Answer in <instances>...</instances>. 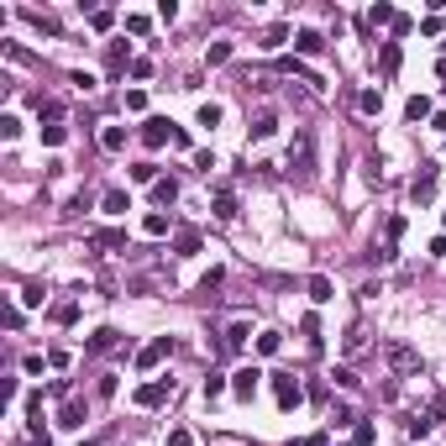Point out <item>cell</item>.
Segmentation results:
<instances>
[{
	"label": "cell",
	"mask_w": 446,
	"mask_h": 446,
	"mask_svg": "<svg viewBox=\"0 0 446 446\" xmlns=\"http://www.w3.org/2000/svg\"><path fill=\"white\" fill-rule=\"evenodd\" d=\"M357 110H363V116H378V110H383V90H363L357 94Z\"/></svg>",
	"instance_id": "obj_19"
},
{
	"label": "cell",
	"mask_w": 446,
	"mask_h": 446,
	"mask_svg": "<svg viewBox=\"0 0 446 446\" xmlns=\"http://www.w3.org/2000/svg\"><path fill=\"white\" fill-rule=\"evenodd\" d=\"M305 289H310V299H315V305H326V299H336V289H331V279H320V273H315V279L305 283Z\"/></svg>",
	"instance_id": "obj_21"
},
{
	"label": "cell",
	"mask_w": 446,
	"mask_h": 446,
	"mask_svg": "<svg viewBox=\"0 0 446 446\" xmlns=\"http://www.w3.org/2000/svg\"><path fill=\"white\" fill-rule=\"evenodd\" d=\"M63 137H69V131H63V126H42V142H47V147H58Z\"/></svg>",
	"instance_id": "obj_38"
},
{
	"label": "cell",
	"mask_w": 446,
	"mask_h": 446,
	"mask_svg": "<svg viewBox=\"0 0 446 446\" xmlns=\"http://www.w3.org/2000/svg\"><path fill=\"white\" fill-rule=\"evenodd\" d=\"M294 47H299V53H310V58H315L320 47H326V37H320V32H310V26H299V32H294Z\"/></svg>",
	"instance_id": "obj_16"
},
{
	"label": "cell",
	"mask_w": 446,
	"mask_h": 446,
	"mask_svg": "<svg viewBox=\"0 0 446 446\" xmlns=\"http://www.w3.org/2000/svg\"><path fill=\"white\" fill-rule=\"evenodd\" d=\"M399 58H404V53H399V42H388L383 53H378V63H383V74H394V69H399Z\"/></svg>",
	"instance_id": "obj_29"
},
{
	"label": "cell",
	"mask_w": 446,
	"mask_h": 446,
	"mask_svg": "<svg viewBox=\"0 0 446 446\" xmlns=\"http://www.w3.org/2000/svg\"><path fill=\"white\" fill-rule=\"evenodd\" d=\"M273 131H279V116H273V110H263V116L252 121V137H258V142H268Z\"/></svg>",
	"instance_id": "obj_23"
},
{
	"label": "cell",
	"mask_w": 446,
	"mask_h": 446,
	"mask_svg": "<svg viewBox=\"0 0 446 446\" xmlns=\"http://www.w3.org/2000/svg\"><path fill=\"white\" fill-rule=\"evenodd\" d=\"M331 378H336L341 388H357V373H352V367H336V373H331Z\"/></svg>",
	"instance_id": "obj_40"
},
{
	"label": "cell",
	"mask_w": 446,
	"mask_h": 446,
	"mask_svg": "<svg viewBox=\"0 0 446 446\" xmlns=\"http://www.w3.org/2000/svg\"><path fill=\"white\" fill-rule=\"evenodd\" d=\"M116 347H121V331L116 326H100L90 341H84V352H94V357H100V352H116Z\"/></svg>",
	"instance_id": "obj_5"
},
{
	"label": "cell",
	"mask_w": 446,
	"mask_h": 446,
	"mask_svg": "<svg viewBox=\"0 0 446 446\" xmlns=\"http://www.w3.org/2000/svg\"><path fill=\"white\" fill-rule=\"evenodd\" d=\"M195 126H210V131H215V126H221V106H215V100H205V106L195 110Z\"/></svg>",
	"instance_id": "obj_20"
},
{
	"label": "cell",
	"mask_w": 446,
	"mask_h": 446,
	"mask_svg": "<svg viewBox=\"0 0 446 446\" xmlns=\"http://www.w3.org/2000/svg\"><path fill=\"white\" fill-rule=\"evenodd\" d=\"M258 367H236V373H231V388H236V394H242V399H252V394H258Z\"/></svg>",
	"instance_id": "obj_7"
},
{
	"label": "cell",
	"mask_w": 446,
	"mask_h": 446,
	"mask_svg": "<svg viewBox=\"0 0 446 446\" xmlns=\"http://www.w3.org/2000/svg\"><path fill=\"white\" fill-rule=\"evenodd\" d=\"M221 394H226V378L210 373V378H205V399H221Z\"/></svg>",
	"instance_id": "obj_33"
},
{
	"label": "cell",
	"mask_w": 446,
	"mask_h": 446,
	"mask_svg": "<svg viewBox=\"0 0 446 446\" xmlns=\"http://www.w3.org/2000/svg\"><path fill=\"white\" fill-rule=\"evenodd\" d=\"M352 446H373V425H367V420L352 431Z\"/></svg>",
	"instance_id": "obj_35"
},
{
	"label": "cell",
	"mask_w": 446,
	"mask_h": 446,
	"mask_svg": "<svg viewBox=\"0 0 446 446\" xmlns=\"http://www.w3.org/2000/svg\"><path fill=\"white\" fill-rule=\"evenodd\" d=\"M100 147H106V153H121V147H126V126H100Z\"/></svg>",
	"instance_id": "obj_18"
},
{
	"label": "cell",
	"mask_w": 446,
	"mask_h": 446,
	"mask_svg": "<svg viewBox=\"0 0 446 446\" xmlns=\"http://www.w3.org/2000/svg\"><path fill=\"white\" fill-rule=\"evenodd\" d=\"M215 215H221V221H236V215H242V205H236V195H231V189H215Z\"/></svg>",
	"instance_id": "obj_12"
},
{
	"label": "cell",
	"mask_w": 446,
	"mask_h": 446,
	"mask_svg": "<svg viewBox=\"0 0 446 446\" xmlns=\"http://www.w3.org/2000/svg\"><path fill=\"white\" fill-rule=\"evenodd\" d=\"M168 137H174V131H168V121H163V116H153V121H142V142H147V147H163Z\"/></svg>",
	"instance_id": "obj_9"
},
{
	"label": "cell",
	"mask_w": 446,
	"mask_h": 446,
	"mask_svg": "<svg viewBox=\"0 0 446 446\" xmlns=\"http://www.w3.org/2000/svg\"><path fill=\"white\" fill-rule=\"evenodd\" d=\"M90 247H100V252H126V231H94Z\"/></svg>",
	"instance_id": "obj_13"
},
{
	"label": "cell",
	"mask_w": 446,
	"mask_h": 446,
	"mask_svg": "<svg viewBox=\"0 0 446 446\" xmlns=\"http://www.w3.org/2000/svg\"><path fill=\"white\" fill-rule=\"evenodd\" d=\"M53 320H58V326H74V320H79V299H58V305H53Z\"/></svg>",
	"instance_id": "obj_22"
},
{
	"label": "cell",
	"mask_w": 446,
	"mask_h": 446,
	"mask_svg": "<svg viewBox=\"0 0 446 446\" xmlns=\"http://www.w3.org/2000/svg\"><path fill=\"white\" fill-rule=\"evenodd\" d=\"M179 200V184H174V179H158V184H153V205H174Z\"/></svg>",
	"instance_id": "obj_24"
},
{
	"label": "cell",
	"mask_w": 446,
	"mask_h": 446,
	"mask_svg": "<svg viewBox=\"0 0 446 446\" xmlns=\"http://www.w3.org/2000/svg\"><path fill=\"white\" fill-rule=\"evenodd\" d=\"M289 174H299V179L315 174V142H310V131H294V142H289Z\"/></svg>",
	"instance_id": "obj_1"
},
{
	"label": "cell",
	"mask_w": 446,
	"mask_h": 446,
	"mask_svg": "<svg viewBox=\"0 0 446 446\" xmlns=\"http://www.w3.org/2000/svg\"><path fill=\"white\" fill-rule=\"evenodd\" d=\"M226 58H231V42H210L205 47V63H226Z\"/></svg>",
	"instance_id": "obj_32"
},
{
	"label": "cell",
	"mask_w": 446,
	"mask_h": 446,
	"mask_svg": "<svg viewBox=\"0 0 446 446\" xmlns=\"http://www.w3.org/2000/svg\"><path fill=\"white\" fill-rule=\"evenodd\" d=\"M441 221H446V215H441Z\"/></svg>",
	"instance_id": "obj_44"
},
{
	"label": "cell",
	"mask_w": 446,
	"mask_h": 446,
	"mask_svg": "<svg viewBox=\"0 0 446 446\" xmlns=\"http://www.w3.org/2000/svg\"><path fill=\"white\" fill-rule=\"evenodd\" d=\"M168 446H195V436H189V431H174V436H168Z\"/></svg>",
	"instance_id": "obj_41"
},
{
	"label": "cell",
	"mask_w": 446,
	"mask_h": 446,
	"mask_svg": "<svg viewBox=\"0 0 446 446\" xmlns=\"http://www.w3.org/2000/svg\"><path fill=\"white\" fill-rule=\"evenodd\" d=\"M404 116H410V121H425V116H431V100H425V94H410V106H404Z\"/></svg>",
	"instance_id": "obj_27"
},
{
	"label": "cell",
	"mask_w": 446,
	"mask_h": 446,
	"mask_svg": "<svg viewBox=\"0 0 446 446\" xmlns=\"http://www.w3.org/2000/svg\"><path fill=\"white\" fill-rule=\"evenodd\" d=\"M26 22H32V26H42L47 37H58V16H47V11H26Z\"/></svg>",
	"instance_id": "obj_26"
},
{
	"label": "cell",
	"mask_w": 446,
	"mask_h": 446,
	"mask_svg": "<svg viewBox=\"0 0 446 446\" xmlns=\"http://www.w3.org/2000/svg\"><path fill=\"white\" fill-rule=\"evenodd\" d=\"M147 26H153V22H147V16H126V32H137V37H147Z\"/></svg>",
	"instance_id": "obj_39"
},
{
	"label": "cell",
	"mask_w": 446,
	"mask_h": 446,
	"mask_svg": "<svg viewBox=\"0 0 446 446\" xmlns=\"http://www.w3.org/2000/svg\"><path fill=\"white\" fill-rule=\"evenodd\" d=\"M174 252H179V258H195V252H200V231H195V226H184V231L174 236Z\"/></svg>",
	"instance_id": "obj_15"
},
{
	"label": "cell",
	"mask_w": 446,
	"mask_h": 446,
	"mask_svg": "<svg viewBox=\"0 0 446 446\" xmlns=\"http://www.w3.org/2000/svg\"><path fill=\"white\" fill-rule=\"evenodd\" d=\"M94 394H100V399H110V394H116V373H100V383H94Z\"/></svg>",
	"instance_id": "obj_34"
},
{
	"label": "cell",
	"mask_w": 446,
	"mask_h": 446,
	"mask_svg": "<svg viewBox=\"0 0 446 446\" xmlns=\"http://www.w3.org/2000/svg\"><path fill=\"white\" fill-rule=\"evenodd\" d=\"M283 42H289V26H268V32H263V47H268V53L283 47Z\"/></svg>",
	"instance_id": "obj_31"
},
{
	"label": "cell",
	"mask_w": 446,
	"mask_h": 446,
	"mask_svg": "<svg viewBox=\"0 0 446 446\" xmlns=\"http://www.w3.org/2000/svg\"><path fill=\"white\" fill-rule=\"evenodd\" d=\"M168 399H174V378H153V383L137 388V404H142V410H158V404H168Z\"/></svg>",
	"instance_id": "obj_2"
},
{
	"label": "cell",
	"mask_w": 446,
	"mask_h": 446,
	"mask_svg": "<svg viewBox=\"0 0 446 446\" xmlns=\"http://www.w3.org/2000/svg\"><path fill=\"white\" fill-rule=\"evenodd\" d=\"M289 446H326V431H315L310 441H289Z\"/></svg>",
	"instance_id": "obj_42"
},
{
	"label": "cell",
	"mask_w": 446,
	"mask_h": 446,
	"mask_svg": "<svg viewBox=\"0 0 446 446\" xmlns=\"http://www.w3.org/2000/svg\"><path fill=\"white\" fill-rule=\"evenodd\" d=\"M279 347H283V336H279V331H263V336H258V352H263V357H273Z\"/></svg>",
	"instance_id": "obj_30"
},
{
	"label": "cell",
	"mask_w": 446,
	"mask_h": 446,
	"mask_svg": "<svg viewBox=\"0 0 446 446\" xmlns=\"http://www.w3.org/2000/svg\"><path fill=\"white\" fill-rule=\"evenodd\" d=\"M247 336H252V320H231V326H226V352H242Z\"/></svg>",
	"instance_id": "obj_10"
},
{
	"label": "cell",
	"mask_w": 446,
	"mask_h": 446,
	"mask_svg": "<svg viewBox=\"0 0 446 446\" xmlns=\"http://www.w3.org/2000/svg\"><path fill=\"white\" fill-rule=\"evenodd\" d=\"M142 231H147V236H168V215H163V210H147Z\"/></svg>",
	"instance_id": "obj_25"
},
{
	"label": "cell",
	"mask_w": 446,
	"mask_h": 446,
	"mask_svg": "<svg viewBox=\"0 0 446 446\" xmlns=\"http://www.w3.org/2000/svg\"><path fill=\"white\" fill-rule=\"evenodd\" d=\"M388 367H394L399 378H415V373H420V357H415L404 341H388Z\"/></svg>",
	"instance_id": "obj_3"
},
{
	"label": "cell",
	"mask_w": 446,
	"mask_h": 446,
	"mask_svg": "<svg viewBox=\"0 0 446 446\" xmlns=\"http://www.w3.org/2000/svg\"><path fill=\"white\" fill-rule=\"evenodd\" d=\"M394 22H399V11H394L388 0H378V6H367V16H363V26H367V32H373V26H394Z\"/></svg>",
	"instance_id": "obj_6"
},
{
	"label": "cell",
	"mask_w": 446,
	"mask_h": 446,
	"mask_svg": "<svg viewBox=\"0 0 446 446\" xmlns=\"http://www.w3.org/2000/svg\"><path fill=\"white\" fill-rule=\"evenodd\" d=\"M16 131H22V121H16V116H0V137L11 142V137H16Z\"/></svg>",
	"instance_id": "obj_37"
},
{
	"label": "cell",
	"mask_w": 446,
	"mask_h": 446,
	"mask_svg": "<svg viewBox=\"0 0 446 446\" xmlns=\"http://www.w3.org/2000/svg\"><path fill=\"white\" fill-rule=\"evenodd\" d=\"M84 399H63V410H58V425H69V431H84Z\"/></svg>",
	"instance_id": "obj_8"
},
{
	"label": "cell",
	"mask_w": 446,
	"mask_h": 446,
	"mask_svg": "<svg viewBox=\"0 0 446 446\" xmlns=\"http://www.w3.org/2000/svg\"><path fill=\"white\" fill-rule=\"evenodd\" d=\"M79 446H100V441H79Z\"/></svg>",
	"instance_id": "obj_43"
},
{
	"label": "cell",
	"mask_w": 446,
	"mask_h": 446,
	"mask_svg": "<svg viewBox=\"0 0 446 446\" xmlns=\"http://www.w3.org/2000/svg\"><path fill=\"white\" fill-rule=\"evenodd\" d=\"M100 210H106V215H126V210H131L126 189H106V195H100Z\"/></svg>",
	"instance_id": "obj_11"
},
{
	"label": "cell",
	"mask_w": 446,
	"mask_h": 446,
	"mask_svg": "<svg viewBox=\"0 0 446 446\" xmlns=\"http://www.w3.org/2000/svg\"><path fill=\"white\" fill-rule=\"evenodd\" d=\"M131 184H158V163H131Z\"/></svg>",
	"instance_id": "obj_28"
},
{
	"label": "cell",
	"mask_w": 446,
	"mask_h": 446,
	"mask_svg": "<svg viewBox=\"0 0 446 446\" xmlns=\"http://www.w3.org/2000/svg\"><path fill=\"white\" fill-rule=\"evenodd\" d=\"M273 399H279V410H299L305 388L294 383V373H279V378H273Z\"/></svg>",
	"instance_id": "obj_4"
},
{
	"label": "cell",
	"mask_w": 446,
	"mask_h": 446,
	"mask_svg": "<svg viewBox=\"0 0 446 446\" xmlns=\"http://www.w3.org/2000/svg\"><path fill=\"white\" fill-rule=\"evenodd\" d=\"M410 195H415V200H431V195H436V168H425V174H415V184H410Z\"/></svg>",
	"instance_id": "obj_17"
},
{
	"label": "cell",
	"mask_w": 446,
	"mask_h": 446,
	"mask_svg": "<svg viewBox=\"0 0 446 446\" xmlns=\"http://www.w3.org/2000/svg\"><path fill=\"white\" fill-rule=\"evenodd\" d=\"M163 357H168V336H158L153 347H142V352H137V367H158Z\"/></svg>",
	"instance_id": "obj_14"
},
{
	"label": "cell",
	"mask_w": 446,
	"mask_h": 446,
	"mask_svg": "<svg viewBox=\"0 0 446 446\" xmlns=\"http://www.w3.org/2000/svg\"><path fill=\"white\" fill-rule=\"evenodd\" d=\"M399 236H404V215H388V247L399 242Z\"/></svg>",
	"instance_id": "obj_36"
}]
</instances>
